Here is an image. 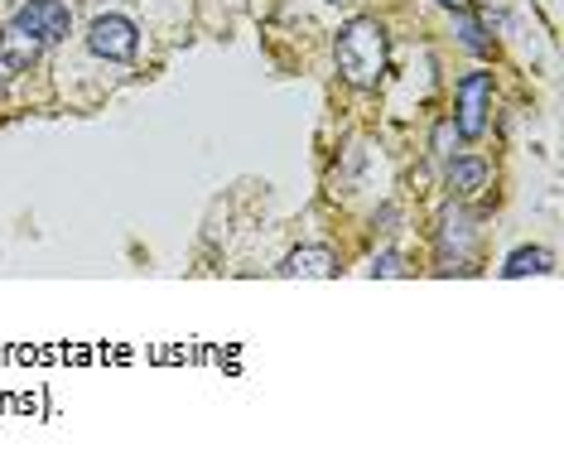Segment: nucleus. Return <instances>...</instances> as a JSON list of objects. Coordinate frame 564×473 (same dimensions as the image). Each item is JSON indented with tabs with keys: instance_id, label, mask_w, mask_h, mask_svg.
Masks as SVG:
<instances>
[{
	"instance_id": "obj_1",
	"label": "nucleus",
	"mask_w": 564,
	"mask_h": 473,
	"mask_svg": "<svg viewBox=\"0 0 564 473\" xmlns=\"http://www.w3.org/2000/svg\"><path fill=\"white\" fill-rule=\"evenodd\" d=\"M333 54H338V73L352 87H376L386 73V29L376 20H352V25H343Z\"/></svg>"
},
{
	"instance_id": "obj_2",
	"label": "nucleus",
	"mask_w": 564,
	"mask_h": 473,
	"mask_svg": "<svg viewBox=\"0 0 564 473\" xmlns=\"http://www.w3.org/2000/svg\"><path fill=\"white\" fill-rule=\"evenodd\" d=\"M135 44H140V34L126 15H97L92 29H87V49L97 58H111V63H126L135 58Z\"/></svg>"
},
{
	"instance_id": "obj_3",
	"label": "nucleus",
	"mask_w": 564,
	"mask_h": 473,
	"mask_svg": "<svg viewBox=\"0 0 564 473\" xmlns=\"http://www.w3.org/2000/svg\"><path fill=\"white\" fill-rule=\"evenodd\" d=\"M487 102H492V73H468L458 83V136L478 140L487 131Z\"/></svg>"
},
{
	"instance_id": "obj_4",
	"label": "nucleus",
	"mask_w": 564,
	"mask_h": 473,
	"mask_svg": "<svg viewBox=\"0 0 564 473\" xmlns=\"http://www.w3.org/2000/svg\"><path fill=\"white\" fill-rule=\"evenodd\" d=\"M15 25H25L29 34H39L44 44L68 39V5H63V0H29V5H20Z\"/></svg>"
},
{
	"instance_id": "obj_5",
	"label": "nucleus",
	"mask_w": 564,
	"mask_h": 473,
	"mask_svg": "<svg viewBox=\"0 0 564 473\" xmlns=\"http://www.w3.org/2000/svg\"><path fill=\"white\" fill-rule=\"evenodd\" d=\"M44 54V39L39 34H29L25 25H10L0 29V63H5V73H29L34 63Z\"/></svg>"
},
{
	"instance_id": "obj_6",
	"label": "nucleus",
	"mask_w": 564,
	"mask_h": 473,
	"mask_svg": "<svg viewBox=\"0 0 564 473\" xmlns=\"http://www.w3.org/2000/svg\"><path fill=\"white\" fill-rule=\"evenodd\" d=\"M285 276H309V280H328L338 276V256L328 247H299L285 261Z\"/></svg>"
},
{
	"instance_id": "obj_7",
	"label": "nucleus",
	"mask_w": 564,
	"mask_h": 473,
	"mask_svg": "<svg viewBox=\"0 0 564 473\" xmlns=\"http://www.w3.org/2000/svg\"><path fill=\"white\" fill-rule=\"evenodd\" d=\"M444 179H449V189H454L458 198H473V194H478V189H487V179H492V169H487L483 160H454Z\"/></svg>"
},
{
	"instance_id": "obj_8",
	"label": "nucleus",
	"mask_w": 564,
	"mask_h": 473,
	"mask_svg": "<svg viewBox=\"0 0 564 473\" xmlns=\"http://www.w3.org/2000/svg\"><path fill=\"white\" fill-rule=\"evenodd\" d=\"M545 271H555V256L545 247H521L507 256V266H502V276L507 280H521V276H545Z\"/></svg>"
},
{
	"instance_id": "obj_9",
	"label": "nucleus",
	"mask_w": 564,
	"mask_h": 473,
	"mask_svg": "<svg viewBox=\"0 0 564 473\" xmlns=\"http://www.w3.org/2000/svg\"><path fill=\"white\" fill-rule=\"evenodd\" d=\"M458 39H463V49L487 54V29L478 25V20H468V10H463V20H458Z\"/></svg>"
},
{
	"instance_id": "obj_10",
	"label": "nucleus",
	"mask_w": 564,
	"mask_h": 473,
	"mask_svg": "<svg viewBox=\"0 0 564 473\" xmlns=\"http://www.w3.org/2000/svg\"><path fill=\"white\" fill-rule=\"evenodd\" d=\"M372 276H405V261L396 256V251H381L372 261Z\"/></svg>"
},
{
	"instance_id": "obj_11",
	"label": "nucleus",
	"mask_w": 564,
	"mask_h": 473,
	"mask_svg": "<svg viewBox=\"0 0 564 473\" xmlns=\"http://www.w3.org/2000/svg\"><path fill=\"white\" fill-rule=\"evenodd\" d=\"M454 140H458V126H454V121H444V126L434 131V155H449V145H454Z\"/></svg>"
},
{
	"instance_id": "obj_12",
	"label": "nucleus",
	"mask_w": 564,
	"mask_h": 473,
	"mask_svg": "<svg viewBox=\"0 0 564 473\" xmlns=\"http://www.w3.org/2000/svg\"><path fill=\"white\" fill-rule=\"evenodd\" d=\"M439 5H444V10H458V15H463V10H473V5H483V0H439Z\"/></svg>"
},
{
	"instance_id": "obj_13",
	"label": "nucleus",
	"mask_w": 564,
	"mask_h": 473,
	"mask_svg": "<svg viewBox=\"0 0 564 473\" xmlns=\"http://www.w3.org/2000/svg\"><path fill=\"white\" fill-rule=\"evenodd\" d=\"M0 87H5V63H0Z\"/></svg>"
},
{
	"instance_id": "obj_14",
	"label": "nucleus",
	"mask_w": 564,
	"mask_h": 473,
	"mask_svg": "<svg viewBox=\"0 0 564 473\" xmlns=\"http://www.w3.org/2000/svg\"><path fill=\"white\" fill-rule=\"evenodd\" d=\"M333 5H343V0H333Z\"/></svg>"
}]
</instances>
